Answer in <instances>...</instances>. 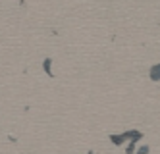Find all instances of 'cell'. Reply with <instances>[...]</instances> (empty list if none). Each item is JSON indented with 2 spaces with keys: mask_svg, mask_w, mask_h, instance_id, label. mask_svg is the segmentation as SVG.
Here are the masks:
<instances>
[{
  "mask_svg": "<svg viewBox=\"0 0 160 154\" xmlns=\"http://www.w3.org/2000/svg\"><path fill=\"white\" fill-rule=\"evenodd\" d=\"M128 139H129V131L128 133H122V135H110V141H112L114 145H122L123 141H128Z\"/></svg>",
  "mask_w": 160,
  "mask_h": 154,
  "instance_id": "6da1fadb",
  "label": "cell"
},
{
  "mask_svg": "<svg viewBox=\"0 0 160 154\" xmlns=\"http://www.w3.org/2000/svg\"><path fill=\"white\" fill-rule=\"evenodd\" d=\"M151 79L152 81H160V64L151 67Z\"/></svg>",
  "mask_w": 160,
  "mask_h": 154,
  "instance_id": "7a4b0ae2",
  "label": "cell"
},
{
  "mask_svg": "<svg viewBox=\"0 0 160 154\" xmlns=\"http://www.w3.org/2000/svg\"><path fill=\"white\" fill-rule=\"evenodd\" d=\"M50 66H52V62H50V58H47V60H44V72H47L48 75H52V72H50Z\"/></svg>",
  "mask_w": 160,
  "mask_h": 154,
  "instance_id": "3957f363",
  "label": "cell"
},
{
  "mask_svg": "<svg viewBox=\"0 0 160 154\" xmlns=\"http://www.w3.org/2000/svg\"><path fill=\"white\" fill-rule=\"evenodd\" d=\"M148 152V147H141L139 148V152H137V154H147Z\"/></svg>",
  "mask_w": 160,
  "mask_h": 154,
  "instance_id": "277c9868",
  "label": "cell"
}]
</instances>
